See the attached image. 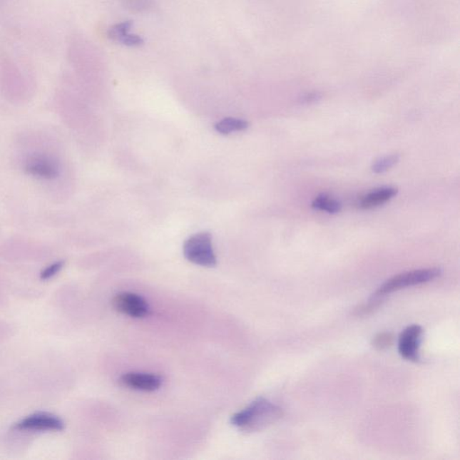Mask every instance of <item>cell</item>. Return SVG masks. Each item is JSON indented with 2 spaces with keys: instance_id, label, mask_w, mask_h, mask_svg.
I'll list each match as a JSON object with an SVG mask.
<instances>
[{
  "instance_id": "6",
  "label": "cell",
  "mask_w": 460,
  "mask_h": 460,
  "mask_svg": "<svg viewBox=\"0 0 460 460\" xmlns=\"http://www.w3.org/2000/svg\"><path fill=\"white\" fill-rule=\"evenodd\" d=\"M423 334V328L418 324L408 327L401 333L399 352L402 358L410 362L419 361V348Z\"/></svg>"
},
{
  "instance_id": "16",
  "label": "cell",
  "mask_w": 460,
  "mask_h": 460,
  "mask_svg": "<svg viewBox=\"0 0 460 460\" xmlns=\"http://www.w3.org/2000/svg\"><path fill=\"white\" fill-rule=\"evenodd\" d=\"M322 96L320 93L318 92H310L307 93V94L303 95L302 98H300V103H306V105H310V103H317L321 100Z\"/></svg>"
},
{
  "instance_id": "11",
  "label": "cell",
  "mask_w": 460,
  "mask_h": 460,
  "mask_svg": "<svg viewBox=\"0 0 460 460\" xmlns=\"http://www.w3.org/2000/svg\"><path fill=\"white\" fill-rule=\"evenodd\" d=\"M313 209L321 210L329 214H337L340 213L342 208V203L339 200L332 198L327 195H320L313 200L311 203Z\"/></svg>"
},
{
  "instance_id": "3",
  "label": "cell",
  "mask_w": 460,
  "mask_h": 460,
  "mask_svg": "<svg viewBox=\"0 0 460 460\" xmlns=\"http://www.w3.org/2000/svg\"><path fill=\"white\" fill-rule=\"evenodd\" d=\"M183 255L189 262L203 267H214L217 265L212 235L209 232L197 233L189 237L183 245Z\"/></svg>"
},
{
  "instance_id": "14",
  "label": "cell",
  "mask_w": 460,
  "mask_h": 460,
  "mask_svg": "<svg viewBox=\"0 0 460 460\" xmlns=\"http://www.w3.org/2000/svg\"><path fill=\"white\" fill-rule=\"evenodd\" d=\"M394 342L393 334L391 333H380L373 339L372 344L378 350H384L392 345Z\"/></svg>"
},
{
  "instance_id": "7",
  "label": "cell",
  "mask_w": 460,
  "mask_h": 460,
  "mask_svg": "<svg viewBox=\"0 0 460 460\" xmlns=\"http://www.w3.org/2000/svg\"><path fill=\"white\" fill-rule=\"evenodd\" d=\"M25 170L27 174L44 180H53L58 175L57 162L44 155H33L27 159Z\"/></svg>"
},
{
  "instance_id": "15",
  "label": "cell",
  "mask_w": 460,
  "mask_h": 460,
  "mask_svg": "<svg viewBox=\"0 0 460 460\" xmlns=\"http://www.w3.org/2000/svg\"><path fill=\"white\" fill-rule=\"evenodd\" d=\"M63 266V261L55 262L53 264L47 266V267L43 270L41 272V280H43V281H48V280L53 279L54 276H56L58 273L61 271Z\"/></svg>"
},
{
  "instance_id": "2",
  "label": "cell",
  "mask_w": 460,
  "mask_h": 460,
  "mask_svg": "<svg viewBox=\"0 0 460 460\" xmlns=\"http://www.w3.org/2000/svg\"><path fill=\"white\" fill-rule=\"evenodd\" d=\"M441 272L440 268H427L400 273L380 285L372 299L379 300L382 297L397 292V290L430 282L440 277Z\"/></svg>"
},
{
  "instance_id": "4",
  "label": "cell",
  "mask_w": 460,
  "mask_h": 460,
  "mask_svg": "<svg viewBox=\"0 0 460 460\" xmlns=\"http://www.w3.org/2000/svg\"><path fill=\"white\" fill-rule=\"evenodd\" d=\"M13 429L19 431H62L65 429V423L55 414L36 413L17 421Z\"/></svg>"
},
{
  "instance_id": "5",
  "label": "cell",
  "mask_w": 460,
  "mask_h": 460,
  "mask_svg": "<svg viewBox=\"0 0 460 460\" xmlns=\"http://www.w3.org/2000/svg\"><path fill=\"white\" fill-rule=\"evenodd\" d=\"M113 305L118 312L135 318H143L150 314V306L138 294L121 292L113 297Z\"/></svg>"
},
{
  "instance_id": "8",
  "label": "cell",
  "mask_w": 460,
  "mask_h": 460,
  "mask_svg": "<svg viewBox=\"0 0 460 460\" xmlns=\"http://www.w3.org/2000/svg\"><path fill=\"white\" fill-rule=\"evenodd\" d=\"M121 383L131 389L153 392L161 387L162 379L148 373L129 372L121 377Z\"/></svg>"
},
{
  "instance_id": "12",
  "label": "cell",
  "mask_w": 460,
  "mask_h": 460,
  "mask_svg": "<svg viewBox=\"0 0 460 460\" xmlns=\"http://www.w3.org/2000/svg\"><path fill=\"white\" fill-rule=\"evenodd\" d=\"M248 126L247 121L228 117L215 124V130L220 134L227 135L235 131H245Z\"/></svg>"
},
{
  "instance_id": "10",
  "label": "cell",
  "mask_w": 460,
  "mask_h": 460,
  "mask_svg": "<svg viewBox=\"0 0 460 460\" xmlns=\"http://www.w3.org/2000/svg\"><path fill=\"white\" fill-rule=\"evenodd\" d=\"M397 193H399V190L392 188V186H385V188L373 190L359 200V208L363 210L377 208V207L389 202L391 199L397 196Z\"/></svg>"
},
{
  "instance_id": "13",
  "label": "cell",
  "mask_w": 460,
  "mask_h": 460,
  "mask_svg": "<svg viewBox=\"0 0 460 460\" xmlns=\"http://www.w3.org/2000/svg\"><path fill=\"white\" fill-rule=\"evenodd\" d=\"M400 160L399 155L394 154L390 155H386V157L380 158L377 159L375 162H373L372 165V171L374 174H383L390 170L391 168L395 167V165L399 163Z\"/></svg>"
},
{
  "instance_id": "9",
  "label": "cell",
  "mask_w": 460,
  "mask_h": 460,
  "mask_svg": "<svg viewBox=\"0 0 460 460\" xmlns=\"http://www.w3.org/2000/svg\"><path fill=\"white\" fill-rule=\"evenodd\" d=\"M131 27H133V23L131 21L116 24V25L110 27L108 37L111 40L126 45V46H140V45L143 44L144 41L140 36L131 34Z\"/></svg>"
},
{
  "instance_id": "1",
  "label": "cell",
  "mask_w": 460,
  "mask_h": 460,
  "mask_svg": "<svg viewBox=\"0 0 460 460\" xmlns=\"http://www.w3.org/2000/svg\"><path fill=\"white\" fill-rule=\"evenodd\" d=\"M283 416L281 407L264 397L252 401L244 410L231 417V424L241 430L255 431L269 426Z\"/></svg>"
}]
</instances>
